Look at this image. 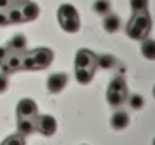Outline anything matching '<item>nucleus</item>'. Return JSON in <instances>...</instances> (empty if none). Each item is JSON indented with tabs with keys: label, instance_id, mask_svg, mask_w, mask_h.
I'll return each instance as SVG.
<instances>
[{
	"label": "nucleus",
	"instance_id": "f257e3e1",
	"mask_svg": "<svg viewBox=\"0 0 155 145\" xmlns=\"http://www.w3.org/2000/svg\"><path fill=\"white\" fill-rule=\"evenodd\" d=\"M150 24H152V21H150V16L147 11L133 13V18L126 26V34L134 40H144V39H147Z\"/></svg>",
	"mask_w": 155,
	"mask_h": 145
},
{
	"label": "nucleus",
	"instance_id": "f03ea898",
	"mask_svg": "<svg viewBox=\"0 0 155 145\" xmlns=\"http://www.w3.org/2000/svg\"><path fill=\"white\" fill-rule=\"evenodd\" d=\"M36 130L42 135L50 137L57 132V119L50 114H37L36 116Z\"/></svg>",
	"mask_w": 155,
	"mask_h": 145
},
{
	"label": "nucleus",
	"instance_id": "7ed1b4c3",
	"mask_svg": "<svg viewBox=\"0 0 155 145\" xmlns=\"http://www.w3.org/2000/svg\"><path fill=\"white\" fill-rule=\"evenodd\" d=\"M16 114L18 118H36L39 114L37 103L32 98H21L16 105Z\"/></svg>",
	"mask_w": 155,
	"mask_h": 145
},
{
	"label": "nucleus",
	"instance_id": "20e7f679",
	"mask_svg": "<svg viewBox=\"0 0 155 145\" xmlns=\"http://www.w3.org/2000/svg\"><path fill=\"white\" fill-rule=\"evenodd\" d=\"M95 60L97 55H94L91 50H78L76 56H74V68H92L95 69Z\"/></svg>",
	"mask_w": 155,
	"mask_h": 145
},
{
	"label": "nucleus",
	"instance_id": "39448f33",
	"mask_svg": "<svg viewBox=\"0 0 155 145\" xmlns=\"http://www.w3.org/2000/svg\"><path fill=\"white\" fill-rule=\"evenodd\" d=\"M68 84V76L65 72H55V74L48 76L47 79V90L50 94H58L65 89V85Z\"/></svg>",
	"mask_w": 155,
	"mask_h": 145
},
{
	"label": "nucleus",
	"instance_id": "423d86ee",
	"mask_svg": "<svg viewBox=\"0 0 155 145\" xmlns=\"http://www.w3.org/2000/svg\"><path fill=\"white\" fill-rule=\"evenodd\" d=\"M31 55H32L34 61H36V65H37V69L47 68L53 60V53L48 50V48H36V50L31 52Z\"/></svg>",
	"mask_w": 155,
	"mask_h": 145
},
{
	"label": "nucleus",
	"instance_id": "0eeeda50",
	"mask_svg": "<svg viewBox=\"0 0 155 145\" xmlns=\"http://www.w3.org/2000/svg\"><path fill=\"white\" fill-rule=\"evenodd\" d=\"M19 10H21V14H23L24 21H34V19L39 16V13H41L39 5L36 2H31V0H23Z\"/></svg>",
	"mask_w": 155,
	"mask_h": 145
},
{
	"label": "nucleus",
	"instance_id": "6e6552de",
	"mask_svg": "<svg viewBox=\"0 0 155 145\" xmlns=\"http://www.w3.org/2000/svg\"><path fill=\"white\" fill-rule=\"evenodd\" d=\"M18 135L21 137H28L32 132H36V118H18Z\"/></svg>",
	"mask_w": 155,
	"mask_h": 145
},
{
	"label": "nucleus",
	"instance_id": "1a4fd4ad",
	"mask_svg": "<svg viewBox=\"0 0 155 145\" xmlns=\"http://www.w3.org/2000/svg\"><path fill=\"white\" fill-rule=\"evenodd\" d=\"M21 60H23V56L19 55V53L12 52V53L7 56V60L2 63L3 71H5V72H15V71L21 69Z\"/></svg>",
	"mask_w": 155,
	"mask_h": 145
},
{
	"label": "nucleus",
	"instance_id": "9d476101",
	"mask_svg": "<svg viewBox=\"0 0 155 145\" xmlns=\"http://www.w3.org/2000/svg\"><path fill=\"white\" fill-rule=\"evenodd\" d=\"M110 124L115 130H123L124 127H128V124H129L128 113L126 111H115L111 119H110Z\"/></svg>",
	"mask_w": 155,
	"mask_h": 145
},
{
	"label": "nucleus",
	"instance_id": "9b49d317",
	"mask_svg": "<svg viewBox=\"0 0 155 145\" xmlns=\"http://www.w3.org/2000/svg\"><path fill=\"white\" fill-rule=\"evenodd\" d=\"M28 45V39L23 36V34H16V36H13L12 39L8 40V48H10V52H15V53H18V52H23L24 48H26Z\"/></svg>",
	"mask_w": 155,
	"mask_h": 145
},
{
	"label": "nucleus",
	"instance_id": "f8f14e48",
	"mask_svg": "<svg viewBox=\"0 0 155 145\" xmlns=\"http://www.w3.org/2000/svg\"><path fill=\"white\" fill-rule=\"evenodd\" d=\"M60 21V26L65 32L68 34H74L79 31L81 27V23H79V16L78 18H65V19H58Z\"/></svg>",
	"mask_w": 155,
	"mask_h": 145
},
{
	"label": "nucleus",
	"instance_id": "ddd939ff",
	"mask_svg": "<svg viewBox=\"0 0 155 145\" xmlns=\"http://www.w3.org/2000/svg\"><path fill=\"white\" fill-rule=\"evenodd\" d=\"M120 18L116 16V14H111V13H108V14H105V18H104V23H102V26H104V29L107 32H110V34H113V32H116L120 29Z\"/></svg>",
	"mask_w": 155,
	"mask_h": 145
},
{
	"label": "nucleus",
	"instance_id": "4468645a",
	"mask_svg": "<svg viewBox=\"0 0 155 145\" xmlns=\"http://www.w3.org/2000/svg\"><path fill=\"white\" fill-rule=\"evenodd\" d=\"M74 69H76L74 71L76 81L82 85L89 84L92 81V77H94V69H92V68H74Z\"/></svg>",
	"mask_w": 155,
	"mask_h": 145
},
{
	"label": "nucleus",
	"instance_id": "2eb2a0df",
	"mask_svg": "<svg viewBox=\"0 0 155 145\" xmlns=\"http://www.w3.org/2000/svg\"><path fill=\"white\" fill-rule=\"evenodd\" d=\"M95 66L102 68V69H111V68L116 66V58L110 53H104V55H99L95 60Z\"/></svg>",
	"mask_w": 155,
	"mask_h": 145
},
{
	"label": "nucleus",
	"instance_id": "dca6fc26",
	"mask_svg": "<svg viewBox=\"0 0 155 145\" xmlns=\"http://www.w3.org/2000/svg\"><path fill=\"white\" fill-rule=\"evenodd\" d=\"M126 100V92H115V90H108L107 92V102L110 106H121Z\"/></svg>",
	"mask_w": 155,
	"mask_h": 145
},
{
	"label": "nucleus",
	"instance_id": "f3484780",
	"mask_svg": "<svg viewBox=\"0 0 155 145\" xmlns=\"http://www.w3.org/2000/svg\"><path fill=\"white\" fill-rule=\"evenodd\" d=\"M58 19H65V18H78V10L74 8V5L71 3H61L58 8Z\"/></svg>",
	"mask_w": 155,
	"mask_h": 145
},
{
	"label": "nucleus",
	"instance_id": "a211bd4d",
	"mask_svg": "<svg viewBox=\"0 0 155 145\" xmlns=\"http://www.w3.org/2000/svg\"><path fill=\"white\" fill-rule=\"evenodd\" d=\"M140 52L147 60H155V40L153 39H144L142 45H140Z\"/></svg>",
	"mask_w": 155,
	"mask_h": 145
},
{
	"label": "nucleus",
	"instance_id": "6ab92c4d",
	"mask_svg": "<svg viewBox=\"0 0 155 145\" xmlns=\"http://www.w3.org/2000/svg\"><path fill=\"white\" fill-rule=\"evenodd\" d=\"M7 16H8V24L13 23V24H18V23H23V14H21V10H19V7H12L8 8L7 11Z\"/></svg>",
	"mask_w": 155,
	"mask_h": 145
},
{
	"label": "nucleus",
	"instance_id": "aec40b11",
	"mask_svg": "<svg viewBox=\"0 0 155 145\" xmlns=\"http://www.w3.org/2000/svg\"><path fill=\"white\" fill-rule=\"evenodd\" d=\"M108 90H115V92H126V82L123 79V76H116L110 81Z\"/></svg>",
	"mask_w": 155,
	"mask_h": 145
},
{
	"label": "nucleus",
	"instance_id": "412c9836",
	"mask_svg": "<svg viewBox=\"0 0 155 145\" xmlns=\"http://www.w3.org/2000/svg\"><path fill=\"white\" fill-rule=\"evenodd\" d=\"M110 8H111V5H110L108 0H95L94 2V10H95V13H99V14H108Z\"/></svg>",
	"mask_w": 155,
	"mask_h": 145
},
{
	"label": "nucleus",
	"instance_id": "4be33fe9",
	"mask_svg": "<svg viewBox=\"0 0 155 145\" xmlns=\"http://www.w3.org/2000/svg\"><path fill=\"white\" fill-rule=\"evenodd\" d=\"M21 68H23V69H28V71H31V69H37V65H36V61H34V58H32V55H31V52L26 53V55H23Z\"/></svg>",
	"mask_w": 155,
	"mask_h": 145
},
{
	"label": "nucleus",
	"instance_id": "5701e85b",
	"mask_svg": "<svg viewBox=\"0 0 155 145\" xmlns=\"http://www.w3.org/2000/svg\"><path fill=\"white\" fill-rule=\"evenodd\" d=\"M131 10L133 13H139V11H147L149 7V0H131Z\"/></svg>",
	"mask_w": 155,
	"mask_h": 145
},
{
	"label": "nucleus",
	"instance_id": "b1692460",
	"mask_svg": "<svg viewBox=\"0 0 155 145\" xmlns=\"http://www.w3.org/2000/svg\"><path fill=\"white\" fill-rule=\"evenodd\" d=\"M129 106L133 110H139V108H142L144 106V97L142 95H139V94H133L129 97Z\"/></svg>",
	"mask_w": 155,
	"mask_h": 145
},
{
	"label": "nucleus",
	"instance_id": "393cba45",
	"mask_svg": "<svg viewBox=\"0 0 155 145\" xmlns=\"http://www.w3.org/2000/svg\"><path fill=\"white\" fill-rule=\"evenodd\" d=\"M3 145H26V143H24V137L15 134V135H8V137L3 140Z\"/></svg>",
	"mask_w": 155,
	"mask_h": 145
},
{
	"label": "nucleus",
	"instance_id": "a878e982",
	"mask_svg": "<svg viewBox=\"0 0 155 145\" xmlns=\"http://www.w3.org/2000/svg\"><path fill=\"white\" fill-rule=\"evenodd\" d=\"M10 53H12V52H10L8 47H0V65L7 60V56L10 55Z\"/></svg>",
	"mask_w": 155,
	"mask_h": 145
},
{
	"label": "nucleus",
	"instance_id": "bb28decb",
	"mask_svg": "<svg viewBox=\"0 0 155 145\" xmlns=\"http://www.w3.org/2000/svg\"><path fill=\"white\" fill-rule=\"evenodd\" d=\"M12 0H0V11H5V10L12 8Z\"/></svg>",
	"mask_w": 155,
	"mask_h": 145
},
{
	"label": "nucleus",
	"instance_id": "cd10ccee",
	"mask_svg": "<svg viewBox=\"0 0 155 145\" xmlns=\"http://www.w3.org/2000/svg\"><path fill=\"white\" fill-rule=\"evenodd\" d=\"M7 85H8L7 76H5V74H0V92H3L5 89H7Z\"/></svg>",
	"mask_w": 155,
	"mask_h": 145
},
{
	"label": "nucleus",
	"instance_id": "c85d7f7f",
	"mask_svg": "<svg viewBox=\"0 0 155 145\" xmlns=\"http://www.w3.org/2000/svg\"><path fill=\"white\" fill-rule=\"evenodd\" d=\"M8 24V16L5 11H0V26H7Z\"/></svg>",
	"mask_w": 155,
	"mask_h": 145
},
{
	"label": "nucleus",
	"instance_id": "c756f323",
	"mask_svg": "<svg viewBox=\"0 0 155 145\" xmlns=\"http://www.w3.org/2000/svg\"><path fill=\"white\" fill-rule=\"evenodd\" d=\"M152 94H153V97H155V85H153V89H152Z\"/></svg>",
	"mask_w": 155,
	"mask_h": 145
},
{
	"label": "nucleus",
	"instance_id": "7c9ffc66",
	"mask_svg": "<svg viewBox=\"0 0 155 145\" xmlns=\"http://www.w3.org/2000/svg\"><path fill=\"white\" fill-rule=\"evenodd\" d=\"M12 2H21V0H12Z\"/></svg>",
	"mask_w": 155,
	"mask_h": 145
},
{
	"label": "nucleus",
	"instance_id": "2f4dec72",
	"mask_svg": "<svg viewBox=\"0 0 155 145\" xmlns=\"http://www.w3.org/2000/svg\"><path fill=\"white\" fill-rule=\"evenodd\" d=\"M152 145H155V139H153V142H152Z\"/></svg>",
	"mask_w": 155,
	"mask_h": 145
},
{
	"label": "nucleus",
	"instance_id": "473e14b6",
	"mask_svg": "<svg viewBox=\"0 0 155 145\" xmlns=\"http://www.w3.org/2000/svg\"><path fill=\"white\" fill-rule=\"evenodd\" d=\"M0 145H3V143H0Z\"/></svg>",
	"mask_w": 155,
	"mask_h": 145
}]
</instances>
